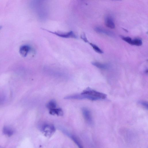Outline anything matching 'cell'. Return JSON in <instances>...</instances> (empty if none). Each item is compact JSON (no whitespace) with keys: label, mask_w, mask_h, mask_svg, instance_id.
<instances>
[{"label":"cell","mask_w":148,"mask_h":148,"mask_svg":"<svg viewBox=\"0 0 148 148\" xmlns=\"http://www.w3.org/2000/svg\"><path fill=\"white\" fill-rule=\"evenodd\" d=\"M81 94L89 96L92 101L104 99L107 97L106 94L89 87L83 91Z\"/></svg>","instance_id":"6da1fadb"},{"label":"cell","mask_w":148,"mask_h":148,"mask_svg":"<svg viewBox=\"0 0 148 148\" xmlns=\"http://www.w3.org/2000/svg\"><path fill=\"white\" fill-rule=\"evenodd\" d=\"M41 29L42 30L47 31L50 33L55 34L56 35L60 37V38H73L75 39H77V35L73 31H72L67 33H62L56 32L51 31L42 28H41Z\"/></svg>","instance_id":"7a4b0ae2"},{"label":"cell","mask_w":148,"mask_h":148,"mask_svg":"<svg viewBox=\"0 0 148 148\" xmlns=\"http://www.w3.org/2000/svg\"><path fill=\"white\" fill-rule=\"evenodd\" d=\"M43 131L46 136L50 137L55 132V128L53 125L46 124L43 126Z\"/></svg>","instance_id":"3957f363"},{"label":"cell","mask_w":148,"mask_h":148,"mask_svg":"<svg viewBox=\"0 0 148 148\" xmlns=\"http://www.w3.org/2000/svg\"><path fill=\"white\" fill-rule=\"evenodd\" d=\"M82 112L84 119L89 124H92V118L89 110L86 108H84L82 109Z\"/></svg>","instance_id":"277c9868"},{"label":"cell","mask_w":148,"mask_h":148,"mask_svg":"<svg viewBox=\"0 0 148 148\" xmlns=\"http://www.w3.org/2000/svg\"><path fill=\"white\" fill-rule=\"evenodd\" d=\"M31 49V47L28 45L22 46L19 49V52L24 57H26Z\"/></svg>","instance_id":"5b68a950"},{"label":"cell","mask_w":148,"mask_h":148,"mask_svg":"<svg viewBox=\"0 0 148 148\" xmlns=\"http://www.w3.org/2000/svg\"><path fill=\"white\" fill-rule=\"evenodd\" d=\"M105 24L108 28L114 29L115 27V25L113 18L111 16H107L105 18Z\"/></svg>","instance_id":"8992f818"},{"label":"cell","mask_w":148,"mask_h":148,"mask_svg":"<svg viewBox=\"0 0 148 148\" xmlns=\"http://www.w3.org/2000/svg\"><path fill=\"white\" fill-rule=\"evenodd\" d=\"M94 30L97 32L105 34L108 36H112L114 35V34L113 32L106 30L100 27L96 26L94 28Z\"/></svg>","instance_id":"52a82bcc"},{"label":"cell","mask_w":148,"mask_h":148,"mask_svg":"<svg viewBox=\"0 0 148 148\" xmlns=\"http://www.w3.org/2000/svg\"><path fill=\"white\" fill-rule=\"evenodd\" d=\"M50 114L52 115L56 114L58 116H62L63 115V111L60 108L54 109L50 110Z\"/></svg>","instance_id":"ba28073f"},{"label":"cell","mask_w":148,"mask_h":148,"mask_svg":"<svg viewBox=\"0 0 148 148\" xmlns=\"http://www.w3.org/2000/svg\"><path fill=\"white\" fill-rule=\"evenodd\" d=\"M3 133L4 134L10 137L13 135L14 132L11 128L8 126H5L3 128Z\"/></svg>","instance_id":"9c48e42d"},{"label":"cell","mask_w":148,"mask_h":148,"mask_svg":"<svg viewBox=\"0 0 148 148\" xmlns=\"http://www.w3.org/2000/svg\"><path fill=\"white\" fill-rule=\"evenodd\" d=\"M92 64L96 67L102 69H106L108 67V66L107 65L98 62H92Z\"/></svg>","instance_id":"30bf717a"},{"label":"cell","mask_w":148,"mask_h":148,"mask_svg":"<svg viewBox=\"0 0 148 148\" xmlns=\"http://www.w3.org/2000/svg\"><path fill=\"white\" fill-rule=\"evenodd\" d=\"M71 138L79 148H84L81 142L78 137L75 135H72L71 136Z\"/></svg>","instance_id":"8fae6325"},{"label":"cell","mask_w":148,"mask_h":148,"mask_svg":"<svg viewBox=\"0 0 148 148\" xmlns=\"http://www.w3.org/2000/svg\"><path fill=\"white\" fill-rule=\"evenodd\" d=\"M56 102L54 100L50 101L46 105V107L50 110L55 109L56 107Z\"/></svg>","instance_id":"7c38bea8"},{"label":"cell","mask_w":148,"mask_h":148,"mask_svg":"<svg viewBox=\"0 0 148 148\" xmlns=\"http://www.w3.org/2000/svg\"><path fill=\"white\" fill-rule=\"evenodd\" d=\"M89 43L96 52L99 54H102L103 53V51L97 46L91 43Z\"/></svg>","instance_id":"4fadbf2b"},{"label":"cell","mask_w":148,"mask_h":148,"mask_svg":"<svg viewBox=\"0 0 148 148\" xmlns=\"http://www.w3.org/2000/svg\"><path fill=\"white\" fill-rule=\"evenodd\" d=\"M142 41L140 39L136 38L133 40L132 45L140 46L142 44Z\"/></svg>","instance_id":"5bb4252c"},{"label":"cell","mask_w":148,"mask_h":148,"mask_svg":"<svg viewBox=\"0 0 148 148\" xmlns=\"http://www.w3.org/2000/svg\"><path fill=\"white\" fill-rule=\"evenodd\" d=\"M122 38L124 41L132 45L133 40L130 37L122 36Z\"/></svg>","instance_id":"9a60e30c"},{"label":"cell","mask_w":148,"mask_h":148,"mask_svg":"<svg viewBox=\"0 0 148 148\" xmlns=\"http://www.w3.org/2000/svg\"><path fill=\"white\" fill-rule=\"evenodd\" d=\"M5 96L3 94H0V105L3 103L5 100Z\"/></svg>","instance_id":"2e32d148"},{"label":"cell","mask_w":148,"mask_h":148,"mask_svg":"<svg viewBox=\"0 0 148 148\" xmlns=\"http://www.w3.org/2000/svg\"><path fill=\"white\" fill-rule=\"evenodd\" d=\"M81 38L85 42L89 43L87 39L86 34L84 32L81 35Z\"/></svg>","instance_id":"e0dca14e"},{"label":"cell","mask_w":148,"mask_h":148,"mask_svg":"<svg viewBox=\"0 0 148 148\" xmlns=\"http://www.w3.org/2000/svg\"><path fill=\"white\" fill-rule=\"evenodd\" d=\"M139 103L141 105L143 106L145 108H148V103L147 102L143 101H140L139 102Z\"/></svg>","instance_id":"ac0fdd59"},{"label":"cell","mask_w":148,"mask_h":148,"mask_svg":"<svg viewBox=\"0 0 148 148\" xmlns=\"http://www.w3.org/2000/svg\"><path fill=\"white\" fill-rule=\"evenodd\" d=\"M2 28V27L1 26H0V30H1Z\"/></svg>","instance_id":"d6986e66"},{"label":"cell","mask_w":148,"mask_h":148,"mask_svg":"<svg viewBox=\"0 0 148 148\" xmlns=\"http://www.w3.org/2000/svg\"><path fill=\"white\" fill-rule=\"evenodd\" d=\"M0 148H1V146H0Z\"/></svg>","instance_id":"ffe728a7"}]
</instances>
